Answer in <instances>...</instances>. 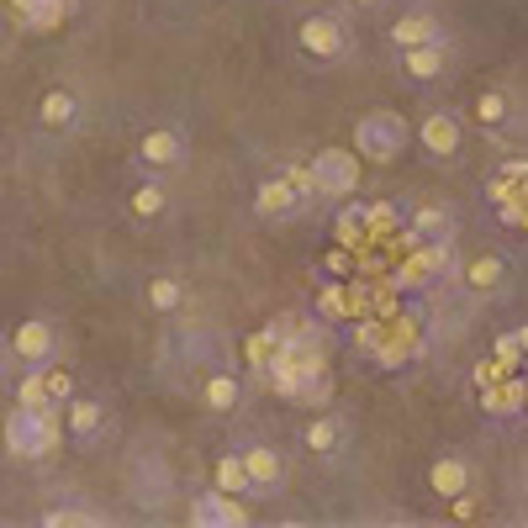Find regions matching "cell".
<instances>
[{"instance_id":"6da1fadb","label":"cell","mask_w":528,"mask_h":528,"mask_svg":"<svg viewBox=\"0 0 528 528\" xmlns=\"http://www.w3.org/2000/svg\"><path fill=\"white\" fill-rule=\"evenodd\" d=\"M6 444L11 455L22 460H43L53 455V444H59V402H16L11 418H6Z\"/></svg>"},{"instance_id":"7a4b0ae2","label":"cell","mask_w":528,"mask_h":528,"mask_svg":"<svg viewBox=\"0 0 528 528\" xmlns=\"http://www.w3.org/2000/svg\"><path fill=\"white\" fill-rule=\"evenodd\" d=\"M354 148H360V159L370 164H391L396 154L407 148V122L402 111H365L360 122H354Z\"/></svg>"},{"instance_id":"3957f363","label":"cell","mask_w":528,"mask_h":528,"mask_svg":"<svg viewBox=\"0 0 528 528\" xmlns=\"http://www.w3.org/2000/svg\"><path fill=\"white\" fill-rule=\"evenodd\" d=\"M312 180H317V196H349L360 185V159L349 148H317Z\"/></svg>"},{"instance_id":"277c9868","label":"cell","mask_w":528,"mask_h":528,"mask_svg":"<svg viewBox=\"0 0 528 528\" xmlns=\"http://www.w3.org/2000/svg\"><path fill=\"white\" fill-rule=\"evenodd\" d=\"M296 43L312 53V59H338V53L349 48V37H344V22L338 16H307L296 32Z\"/></svg>"},{"instance_id":"5b68a950","label":"cell","mask_w":528,"mask_h":528,"mask_svg":"<svg viewBox=\"0 0 528 528\" xmlns=\"http://www.w3.org/2000/svg\"><path fill=\"white\" fill-rule=\"evenodd\" d=\"M254 212H259L264 222H286V217L301 212V196L291 191L286 175H275V180H264L259 191H254Z\"/></svg>"},{"instance_id":"8992f818","label":"cell","mask_w":528,"mask_h":528,"mask_svg":"<svg viewBox=\"0 0 528 528\" xmlns=\"http://www.w3.org/2000/svg\"><path fill=\"white\" fill-rule=\"evenodd\" d=\"M481 407L492 412V418H513V412H523V407H528V381H518V375L507 370L502 381L481 386Z\"/></svg>"},{"instance_id":"52a82bcc","label":"cell","mask_w":528,"mask_h":528,"mask_svg":"<svg viewBox=\"0 0 528 528\" xmlns=\"http://www.w3.org/2000/svg\"><path fill=\"white\" fill-rule=\"evenodd\" d=\"M418 138H423V148H428L433 159H449L460 148V122L449 117V111H428L423 127H418Z\"/></svg>"},{"instance_id":"ba28073f","label":"cell","mask_w":528,"mask_h":528,"mask_svg":"<svg viewBox=\"0 0 528 528\" xmlns=\"http://www.w3.org/2000/svg\"><path fill=\"white\" fill-rule=\"evenodd\" d=\"M444 59H449L444 37H439V43H418V48H402V69L412 74V80H433V74H444Z\"/></svg>"},{"instance_id":"9c48e42d","label":"cell","mask_w":528,"mask_h":528,"mask_svg":"<svg viewBox=\"0 0 528 528\" xmlns=\"http://www.w3.org/2000/svg\"><path fill=\"white\" fill-rule=\"evenodd\" d=\"M439 22H433L428 11H412V16H402V22L391 27V43L396 48H418V43H439Z\"/></svg>"},{"instance_id":"30bf717a","label":"cell","mask_w":528,"mask_h":528,"mask_svg":"<svg viewBox=\"0 0 528 528\" xmlns=\"http://www.w3.org/2000/svg\"><path fill=\"white\" fill-rule=\"evenodd\" d=\"M16 11H22V22L32 27V32H53L64 22V11L74 6V0H11Z\"/></svg>"},{"instance_id":"8fae6325","label":"cell","mask_w":528,"mask_h":528,"mask_svg":"<svg viewBox=\"0 0 528 528\" xmlns=\"http://www.w3.org/2000/svg\"><path fill=\"white\" fill-rule=\"evenodd\" d=\"M138 154H143V164H180L185 159V143H180V132H169V127H159V132H148V138L138 143Z\"/></svg>"},{"instance_id":"7c38bea8","label":"cell","mask_w":528,"mask_h":528,"mask_svg":"<svg viewBox=\"0 0 528 528\" xmlns=\"http://www.w3.org/2000/svg\"><path fill=\"white\" fill-rule=\"evenodd\" d=\"M243 465H249L254 492H270V486L280 481V455H275L270 444H249V449H243Z\"/></svg>"},{"instance_id":"4fadbf2b","label":"cell","mask_w":528,"mask_h":528,"mask_svg":"<svg viewBox=\"0 0 528 528\" xmlns=\"http://www.w3.org/2000/svg\"><path fill=\"white\" fill-rule=\"evenodd\" d=\"M191 523H228V528H238V523H243V507H238L228 492H206V497L191 507Z\"/></svg>"},{"instance_id":"5bb4252c","label":"cell","mask_w":528,"mask_h":528,"mask_svg":"<svg viewBox=\"0 0 528 528\" xmlns=\"http://www.w3.org/2000/svg\"><path fill=\"white\" fill-rule=\"evenodd\" d=\"M428 486H433L439 497H460L465 486H470V470H465V460H455V455L433 460V470H428Z\"/></svg>"},{"instance_id":"9a60e30c","label":"cell","mask_w":528,"mask_h":528,"mask_svg":"<svg viewBox=\"0 0 528 528\" xmlns=\"http://www.w3.org/2000/svg\"><path fill=\"white\" fill-rule=\"evenodd\" d=\"M412 233H418L423 243H449L455 238V217H449L444 206H423V212L412 217Z\"/></svg>"},{"instance_id":"2e32d148","label":"cell","mask_w":528,"mask_h":528,"mask_svg":"<svg viewBox=\"0 0 528 528\" xmlns=\"http://www.w3.org/2000/svg\"><path fill=\"white\" fill-rule=\"evenodd\" d=\"M11 344H16V354H22V360H48V354H53V328H48V323H22Z\"/></svg>"},{"instance_id":"e0dca14e","label":"cell","mask_w":528,"mask_h":528,"mask_svg":"<svg viewBox=\"0 0 528 528\" xmlns=\"http://www.w3.org/2000/svg\"><path fill=\"white\" fill-rule=\"evenodd\" d=\"M217 492H228V497L254 492V481H249V465H243V455H222V460H217Z\"/></svg>"},{"instance_id":"ac0fdd59","label":"cell","mask_w":528,"mask_h":528,"mask_svg":"<svg viewBox=\"0 0 528 528\" xmlns=\"http://www.w3.org/2000/svg\"><path fill=\"white\" fill-rule=\"evenodd\" d=\"M148 307H154V312L185 307V286H180L175 275H154V280H148Z\"/></svg>"},{"instance_id":"d6986e66","label":"cell","mask_w":528,"mask_h":528,"mask_svg":"<svg viewBox=\"0 0 528 528\" xmlns=\"http://www.w3.org/2000/svg\"><path fill=\"white\" fill-rule=\"evenodd\" d=\"M206 407H212V412H233L238 407V381H233L228 370L206 375Z\"/></svg>"},{"instance_id":"ffe728a7","label":"cell","mask_w":528,"mask_h":528,"mask_svg":"<svg viewBox=\"0 0 528 528\" xmlns=\"http://www.w3.org/2000/svg\"><path fill=\"white\" fill-rule=\"evenodd\" d=\"M465 280H470V291H497V286H502V259H497V254H481V259H470Z\"/></svg>"},{"instance_id":"44dd1931","label":"cell","mask_w":528,"mask_h":528,"mask_svg":"<svg viewBox=\"0 0 528 528\" xmlns=\"http://www.w3.org/2000/svg\"><path fill=\"white\" fill-rule=\"evenodd\" d=\"M74 122V96L69 90H48L43 96V127H69Z\"/></svg>"},{"instance_id":"7402d4cb","label":"cell","mask_w":528,"mask_h":528,"mask_svg":"<svg viewBox=\"0 0 528 528\" xmlns=\"http://www.w3.org/2000/svg\"><path fill=\"white\" fill-rule=\"evenodd\" d=\"M101 418H106L101 402H74V407H69V428L80 433V439H90V433L101 428Z\"/></svg>"},{"instance_id":"603a6c76","label":"cell","mask_w":528,"mask_h":528,"mask_svg":"<svg viewBox=\"0 0 528 528\" xmlns=\"http://www.w3.org/2000/svg\"><path fill=\"white\" fill-rule=\"evenodd\" d=\"M164 185H138V191H132V217H159L164 212Z\"/></svg>"},{"instance_id":"cb8c5ba5","label":"cell","mask_w":528,"mask_h":528,"mask_svg":"<svg viewBox=\"0 0 528 528\" xmlns=\"http://www.w3.org/2000/svg\"><path fill=\"white\" fill-rule=\"evenodd\" d=\"M365 233H370L365 206H344V212H338V238H344V243H360Z\"/></svg>"},{"instance_id":"d4e9b609","label":"cell","mask_w":528,"mask_h":528,"mask_svg":"<svg viewBox=\"0 0 528 528\" xmlns=\"http://www.w3.org/2000/svg\"><path fill=\"white\" fill-rule=\"evenodd\" d=\"M307 449H312V455H333V449H338V423L333 418H317L307 428Z\"/></svg>"},{"instance_id":"484cf974","label":"cell","mask_w":528,"mask_h":528,"mask_svg":"<svg viewBox=\"0 0 528 528\" xmlns=\"http://www.w3.org/2000/svg\"><path fill=\"white\" fill-rule=\"evenodd\" d=\"M476 122H481V127H502V122H507V96L486 90V96L476 101Z\"/></svg>"},{"instance_id":"4316f807","label":"cell","mask_w":528,"mask_h":528,"mask_svg":"<svg viewBox=\"0 0 528 528\" xmlns=\"http://www.w3.org/2000/svg\"><path fill=\"white\" fill-rule=\"evenodd\" d=\"M280 175L291 180V191L301 196V206H307V201L317 196V180H312V169H301V164H286V169H280Z\"/></svg>"},{"instance_id":"83f0119b","label":"cell","mask_w":528,"mask_h":528,"mask_svg":"<svg viewBox=\"0 0 528 528\" xmlns=\"http://www.w3.org/2000/svg\"><path fill=\"white\" fill-rule=\"evenodd\" d=\"M497 360L507 365V370H518L528 354H523V344H518V333H507V338H497Z\"/></svg>"},{"instance_id":"f1b7e54d","label":"cell","mask_w":528,"mask_h":528,"mask_svg":"<svg viewBox=\"0 0 528 528\" xmlns=\"http://www.w3.org/2000/svg\"><path fill=\"white\" fill-rule=\"evenodd\" d=\"M43 386H48V396H53V402H69V391H74L69 370H43Z\"/></svg>"},{"instance_id":"f546056e","label":"cell","mask_w":528,"mask_h":528,"mask_svg":"<svg viewBox=\"0 0 528 528\" xmlns=\"http://www.w3.org/2000/svg\"><path fill=\"white\" fill-rule=\"evenodd\" d=\"M90 513H48V528H90Z\"/></svg>"},{"instance_id":"4dcf8cb0","label":"cell","mask_w":528,"mask_h":528,"mask_svg":"<svg viewBox=\"0 0 528 528\" xmlns=\"http://www.w3.org/2000/svg\"><path fill=\"white\" fill-rule=\"evenodd\" d=\"M502 175H513L518 185H528V159H507V164H502Z\"/></svg>"},{"instance_id":"1f68e13d","label":"cell","mask_w":528,"mask_h":528,"mask_svg":"<svg viewBox=\"0 0 528 528\" xmlns=\"http://www.w3.org/2000/svg\"><path fill=\"white\" fill-rule=\"evenodd\" d=\"M518 344H523V354H528V323L518 328Z\"/></svg>"},{"instance_id":"d6a6232c","label":"cell","mask_w":528,"mask_h":528,"mask_svg":"<svg viewBox=\"0 0 528 528\" xmlns=\"http://www.w3.org/2000/svg\"><path fill=\"white\" fill-rule=\"evenodd\" d=\"M354 6H381V0H354Z\"/></svg>"},{"instance_id":"836d02e7","label":"cell","mask_w":528,"mask_h":528,"mask_svg":"<svg viewBox=\"0 0 528 528\" xmlns=\"http://www.w3.org/2000/svg\"><path fill=\"white\" fill-rule=\"evenodd\" d=\"M523 228H528V222H523Z\"/></svg>"}]
</instances>
